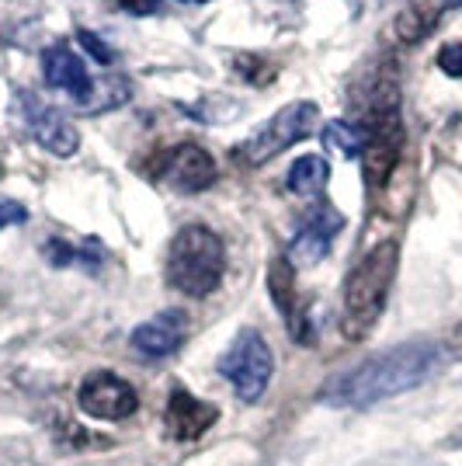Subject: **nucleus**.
Segmentation results:
<instances>
[{
  "instance_id": "obj_1",
  "label": "nucleus",
  "mask_w": 462,
  "mask_h": 466,
  "mask_svg": "<svg viewBox=\"0 0 462 466\" xmlns=\"http://www.w3.org/2000/svg\"><path fill=\"white\" fill-rule=\"evenodd\" d=\"M435 370H438V349L427 341H410L337 376L334 383L320 390V400H327L334 408H372L386 397L421 387Z\"/></svg>"
},
{
  "instance_id": "obj_2",
  "label": "nucleus",
  "mask_w": 462,
  "mask_h": 466,
  "mask_svg": "<svg viewBox=\"0 0 462 466\" xmlns=\"http://www.w3.org/2000/svg\"><path fill=\"white\" fill-rule=\"evenodd\" d=\"M226 272V251H223V240L202 227H181L174 233L171 248H167V282L185 296H209L219 289Z\"/></svg>"
},
{
  "instance_id": "obj_3",
  "label": "nucleus",
  "mask_w": 462,
  "mask_h": 466,
  "mask_svg": "<svg viewBox=\"0 0 462 466\" xmlns=\"http://www.w3.org/2000/svg\"><path fill=\"white\" fill-rule=\"evenodd\" d=\"M397 275V244L383 240L351 268L345 282V334L366 338L386 307V296Z\"/></svg>"
},
{
  "instance_id": "obj_4",
  "label": "nucleus",
  "mask_w": 462,
  "mask_h": 466,
  "mask_svg": "<svg viewBox=\"0 0 462 466\" xmlns=\"http://www.w3.org/2000/svg\"><path fill=\"white\" fill-rule=\"evenodd\" d=\"M316 118H320L316 101H289V105L278 108L261 129H254L251 139L240 147V160H244L247 167L268 164L271 157H278L282 150L296 147L299 139H306L309 133H313V122H316Z\"/></svg>"
},
{
  "instance_id": "obj_5",
  "label": "nucleus",
  "mask_w": 462,
  "mask_h": 466,
  "mask_svg": "<svg viewBox=\"0 0 462 466\" xmlns=\"http://www.w3.org/2000/svg\"><path fill=\"white\" fill-rule=\"evenodd\" d=\"M219 372L230 380V387L236 390V397L244 404H257L268 390L271 372H275V359H271V349L261 338V330H240L226 355L219 359Z\"/></svg>"
},
{
  "instance_id": "obj_6",
  "label": "nucleus",
  "mask_w": 462,
  "mask_h": 466,
  "mask_svg": "<svg viewBox=\"0 0 462 466\" xmlns=\"http://www.w3.org/2000/svg\"><path fill=\"white\" fill-rule=\"evenodd\" d=\"M362 126L368 129L362 167H366V185L376 192V188H386L389 177L397 175V167H400V154H404V126H400V116H397V112H386V116L368 118V122H362Z\"/></svg>"
},
{
  "instance_id": "obj_7",
  "label": "nucleus",
  "mask_w": 462,
  "mask_h": 466,
  "mask_svg": "<svg viewBox=\"0 0 462 466\" xmlns=\"http://www.w3.org/2000/svg\"><path fill=\"white\" fill-rule=\"evenodd\" d=\"M341 227H345V216L337 213L334 206H327V202L313 206L306 219H303L299 233L292 237L289 254H286L292 261V268H316L330 254V244L341 233Z\"/></svg>"
},
{
  "instance_id": "obj_8",
  "label": "nucleus",
  "mask_w": 462,
  "mask_h": 466,
  "mask_svg": "<svg viewBox=\"0 0 462 466\" xmlns=\"http://www.w3.org/2000/svg\"><path fill=\"white\" fill-rule=\"evenodd\" d=\"M156 177L185 195L206 192L216 181V160L198 143H177L171 150H164L160 164H156Z\"/></svg>"
},
{
  "instance_id": "obj_9",
  "label": "nucleus",
  "mask_w": 462,
  "mask_h": 466,
  "mask_svg": "<svg viewBox=\"0 0 462 466\" xmlns=\"http://www.w3.org/2000/svg\"><path fill=\"white\" fill-rule=\"evenodd\" d=\"M77 404L84 414L101 418V421H122L139 408V397L136 390L116 376V372H91L84 383H80Z\"/></svg>"
},
{
  "instance_id": "obj_10",
  "label": "nucleus",
  "mask_w": 462,
  "mask_h": 466,
  "mask_svg": "<svg viewBox=\"0 0 462 466\" xmlns=\"http://www.w3.org/2000/svg\"><path fill=\"white\" fill-rule=\"evenodd\" d=\"M18 97L28 108V118H25V129L28 137L39 143L42 150L56 157H74L80 150V133L70 118L63 116L59 108H49V105H35L28 91H18Z\"/></svg>"
},
{
  "instance_id": "obj_11",
  "label": "nucleus",
  "mask_w": 462,
  "mask_h": 466,
  "mask_svg": "<svg viewBox=\"0 0 462 466\" xmlns=\"http://www.w3.org/2000/svg\"><path fill=\"white\" fill-rule=\"evenodd\" d=\"M42 77L53 91H66L74 95L77 105H84L91 91H95V77L87 74L84 59L66 46V42H53L45 53H42Z\"/></svg>"
},
{
  "instance_id": "obj_12",
  "label": "nucleus",
  "mask_w": 462,
  "mask_h": 466,
  "mask_svg": "<svg viewBox=\"0 0 462 466\" xmlns=\"http://www.w3.org/2000/svg\"><path fill=\"white\" fill-rule=\"evenodd\" d=\"M185 338H188V317L181 310H167L156 313L154 320H146V324H139L129 341L146 359H164V355H174V351L181 349Z\"/></svg>"
},
{
  "instance_id": "obj_13",
  "label": "nucleus",
  "mask_w": 462,
  "mask_h": 466,
  "mask_svg": "<svg viewBox=\"0 0 462 466\" xmlns=\"http://www.w3.org/2000/svg\"><path fill=\"white\" fill-rule=\"evenodd\" d=\"M219 418V408H212L206 400L192 397L188 390H174L171 404H167V431L177 442H195L202 439Z\"/></svg>"
},
{
  "instance_id": "obj_14",
  "label": "nucleus",
  "mask_w": 462,
  "mask_h": 466,
  "mask_svg": "<svg viewBox=\"0 0 462 466\" xmlns=\"http://www.w3.org/2000/svg\"><path fill=\"white\" fill-rule=\"evenodd\" d=\"M445 11H452V0H410L400 18H397V39L400 42H421L424 35L435 32V25L442 21Z\"/></svg>"
},
{
  "instance_id": "obj_15",
  "label": "nucleus",
  "mask_w": 462,
  "mask_h": 466,
  "mask_svg": "<svg viewBox=\"0 0 462 466\" xmlns=\"http://www.w3.org/2000/svg\"><path fill=\"white\" fill-rule=\"evenodd\" d=\"M327 181H330V164L316 154L299 157L289 167V177H286L289 192L299 195V198H320V195L327 192Z\"/></svg>"
},
{
  "instance_id": "obj_16",
  "label": "nucleus",
  "mask_w": 462,
  "mask_h": 466,
  "mask_svg": "<svg viewBox=\"0 0 462 466\" xmlns=\"http://www.w3.org/2000/svg\"><path fill=\"white\" fill-rule=\"evenodd\" d=\"M324 147L327 150H337L341 157H358L366 154V143H368V129L366 126H355V122H345V118H334L324 126Z\"/></svg>"
},
{
  "instance_id": "obj_17",
  "label": "nucleus",
  "mask_w": 462,
  "mask_h": 466,
  "mask_svg": "<svg viewBox=\"0 0 462 466\" xmlns=\"http://www.w3.org/2000/svg\"><path fill=\"white\" fill-rule=\"evenodd\" d=\"M268 286L275 307L286 313V320H296V268L289 258H275L268 268Z\"/></svg>"
},
{
  "instance_id": "obj_18",
  "label": "nucleus",
  "mask_w": 462,
  "mask_h": 466,
  "mask_svg": "<svg viewBox=\"0 0 462 466\" xmlns=\"http://www.w3.org/2000/svg\"><path fill=\"white\" fill-rule=\"evenodd\" d=\"M126 101H129V80L101 77V80H95L91 97H87L84 105H77V108L84 112V116H101V112H112V108L126 105Z\"/></svg>"
},
{
  "instance_id": "obj_19",
  "label": "nucleus",
  "mask_w": 462,
  "mask_h": 466,
  "mask_svg": "<svg viewBox=\"0 0 462 466\" xmlns=\"http://www.w3.org/2000/svg\"><path fill=\"white\" fill-rule=\"evenodd\" d=\"M45 261L53 265V268H66V265H74L77 261V248L74 244H66V240H59V237H53V240H45Z\"/></svg>"
},
{
  "instance_id": "obj_20",
  "label": "nucleus",
  "mask_w": 462,
  "mask_h": 466,
  "mask_svg": "<svg viewBox=\"0 0 462 466\" xmlns=\"http://www.w3.org/2000/svg\"><path fill=\"white\" fill-rule=\"evenodd\" d=\"M77 42H80V46H84V49H87V53H91V56L97 59V63H101V66H112V59H116V53H112V49H108L105 42L97 39L95 32H87V28H80V32H77Z\"/></svg>"
},
{
  "instance_id": "obj_21",
  "label": "nucleus",
  "mask_w": 462,
  "mask_h": 466,
  "mask_svg": "<svg viewBox=\"0 0 462 466\" xmlns=\"http://www.w3.org/2000/svg\"><path fill=\"white\" fill-rule=\"evenodd\" d=\"M438 66L448 77H462V42H448L438 49Z\"/></svg>"
},
{
  "instance_id": "obj_22",
  "label": "nucleus",
  "mask_w": 462,
  "mask_h": 466,
  "mask_svg": "<svg viewBox=\"0 0 462 466\" xmlns=\"http://www.w3.org/2000/svg\"><path fill=\"white\" fill-rule=\"evenodd\" d=\"M21 223H28V209L15 198H0V230L4 227H21Z\"/></svg>"
},
{
  "instance_id": "obj_23",
  "label": "nucleus",
  "mask_w": 462,
  "mask_h": 466,
  "mask_svg": "<svg viewBox=\"0 0 462 466\" xmlns=\"http://www.w3.org/2000/svg\"><path fill=\"white\" fill-rule=\"evenodd\" d=\"M126 15H156L164 0H116Z\"/></svg>"
},
{
  "instance_id": "obj_24",
  "label": "nucleus",
  "mask_w": 462,
  "mask_h": 466,
  "mask_svg": "<svg viewBox=\"0 0 462 466\" xmlns=\"http://www.w3.org/2000/svg\"><path fill=\"white\" fill-rule=\"evenodd\" d=\"M445 349H448V355H452V359H459V362H462V324H456V328H452L448 341H445Z\"/></svg>"
},
{
  "instance_id": "obj_25",
  "label": "nucleus",
  "mask_w": 462,
  "mask_h": 466,
  "mask_svg": "<svg viewBox=\"0 0 462 466\" xmlns=\"http://www.w3.org/2000/svg\"><path fill=\"white\" fill-rule=\"evenodd\" d=\"M181 4H209V0H181Z\"/></svg>"
},
{
  "instance_id": "obj_26",
  "label": "nucleus",
  "mask_w": 462,
  "mask_h": 466,
  "mask_svg": "<svg viewBox=\"0 0 462 466\" xmlns=\"http://www.w3.org/2000/svg\"><path fill=\"white\" fill-rule=\"evenodd\" d=\"M452 7H456V11H462V0H452Z\"/></svg>"
},
{
  "instance_id": "obj_27",
  "label": "nucleus",
  "mask_w": 462,
  "mask_h": 466,
  "mask_svg": "<svg viewBox=\"0 0 462 466\" xmlns=\"http://www.w3.org/2000/svg\"><path fill=\"white\" fill-rule=\"evenodd\" d=\"M0 171H4V164H0Z\"/></svg>"
}]
</instances>
